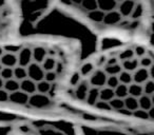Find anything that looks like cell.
I'll list each match as a JSON object with an SVG mask.
<instances>
[{
	"mask_svg": "<svg viewBox=\"0 0 154 135\" xmlns=\"http://www.w3.org/2000/svg\"><path fill=\"white\" fill-rule=\"evenodd\" d=\"M28 105L32 108H36V109H43L51 105V98L49 95L35 93L29 97Z\"/></svg>",
	"mask_w": 154,
	"mask_h": 135,
	"instance_id": "obj_1",
	"label": "cell"
},
{
	"mask_svg": "<svg viewBox=\"0 0 154 135\" xmlns=\"http://www.w3.org/2000/svg\"><path fill=\"white\" fill-rule=\"evenodd\" d=\"M108 76L106 75V73L103 72V69H98L96 71L93 72V74L91 75L90 79H89V84L91 88H96V89H103V87H106V82H107Z\"/></svg>",
	"mask_w": 154,
	"mask_h": 135,
	"instance_id": "obj_2",
	"label": "cell"
},
{
	"mask_svg": "<svg viewBox=\"0 0 154 135\" xmlns=\"http://www.w3.org/2000/svg\"><path fill=\"white\" fill-rule=\"evenodd\" d=\"M26 72H28L29 79L33 80V81L36 82V84L45 79V71L42 70L40 64L32 62V63L26 68Z\"/></svg>",
	"mask_w": 154,
	"mask_h": 135,
	"instance_id": "obj_3",
	"label": "cell"
},
{
	"mask_svg": "<svg viewBox=\"0 0 154 135\" xmlns=\"http://www.w3.org/2000/svg\"><path fill=\"white\" fill-rule=\"evenodd\" d=\"M151 69H143V68H138L134 73H132V79L133 84H139V86H143L145 82H147L148 80L152 79V73Z\"/></svg>",
	"mask_w": 154,
	"mask_h": 135,
	"instance_id": "obj_4",
	"label": "cell"
},
{
	"mask_svg": "<svg viewBox=\"0 0 154 135\" xmlns=\"http://www.w3.org/2000/svg\"><path fill=\"white\" fill-rule=\"evenodd\" d=\"M17 60H18V66H22V68H28L31 63L33 62L32 58V49L31 48H21L17 54Z\"/></svg>",
	"mask_w": 154,
	"mask_h": 135,
	"instance_id": "obj_5",
	"label": "cell"
},
{
	"mask_svg": "<svg viewBox=\"0 0 154 135\" xmlns=\"http://www.w3.org/2000/svg\"><path fill=\"white\" fill-rule=\"evenodd\" d=\"M136 2L135 1H131V0H126V1H122L118 2L116 11L122 15V17H129L132 14L133 10H134Z\"/></svg>",
	"mask_w": 154,
	"mask_h": 135,
	"instance_id": "obj_6",
	"label": "cell"
},
{
	"mask_svg": "<svg viewBox=\"0 0 154 135\" xmlns=\"http://www.w3.org/2000/svg\"><path fill=\"white\" fill-rule=\"evenodd\" d=\"M0 64L2 66V68H11L14 69L18 66V60L17 55L12 53H3V55L0 58Z\"/></svg>",
	"mask_w": 154,
	"mask_h": 135,
	"instance_id": "obj_7",
	"label": "cell"
},
{
	"mask_svg": "<svg viewBox=\"0 0 154 135\" xmlns=\"http://www.w3.org/2000/svg\"><path fill=\"white\" fill-rule=\"evenodd\" d=\"M90 88L91 87L88 81L82 80L79 84L75 87V90H74L75 97H76L77 99H79V100H86V97H87V95H88V92H89V90H90Z\"/></svg>",
	"mask_w": 154,
	"mask_h": 135,
	"instance_id": "obj_8",
	"label": "cell"
},
{
	"mask_svg": "<svg viewBox=\"0 0 154 135\" xmlns=\"http://www.w3.org/2000/svg\"><path fill=\"white\" fill-rule=\"evenodd\" d=\"M29 95H26V93L21 92V91H17V92L11 93L9 95V101L15 103V105H20V106H24L28 103L29 101Z\"/></svg>",
	"mask_w": 154,
	"mask_h": 135,
	"instance_id": "obj_9",
	"label": "cell"
},
{
	"mask_svg": "<svg viewBox=\"0 0 154 135\" xmlns=\"http://www.w3.org/2000/svg\"><path fill=\"white\" fill-rule=\"evenodd\" d=\"M19 90L21 91V92L26 93L29 96H31V95L36 93V82H34L33 80L26 78V79L19 82Z\"/></svg>",
	"mask_w": 154,
	"mask_h": 135,
	"instance_id": "obj_10",
	"label": "cell"
},
{
	"mask_svg": "<svg viewBox=\"0 0 154 135\" xmlns=\"http://www.w3.org/2000/svg\"><path fill=\"white\" fill-rule=\"evenodd\" d=\"M122 15L118 13L117 11H112L109 12V13L105 14V17H103V22L107 26H115V24H118L122 22Z\"/></svg>",
	"mask_w": 154,
	"mask_h": 135,
	"instance_id": "obj_11",
	"label": "cell"
},
{
	"mask_svg": "<svg viewBox=\"0 0 154 135\" xmlns=\"http://www.w3.org/2000/svg\"><path fill=\"white\" fill-rule=\"evenodd\" d=\"M48 57V51L42 47H36L32 49V58L33 62L37 64H41L43 60Z\"/></svg>",
	"mask_w": 154,
	"mask_h": 135,
	"instance_id": "obj_12",
	"label": "cell"
},
{
	"mask_svg": "<svg viewBox=\"0 0 154 135\" xmlns=\"http://www.w3.org/2000/svg\"><path fill=\"white\" fill-rule=\"evenodd\" d=\"M117 5L118 2L115 1V0H100V1H97L98 10L103 12L105 14L112 11H115L116 8H117Z\"/></svg>",
	"mask_w": 154,
	"mask_h": 135,
	"instance_id": "obj_13",
	"label": "cell"
},
{
	"mask_svg": "<svg viewBox=\"0 0 154 135\" xmlns=\"http://www.w3.org/2000/svg\"><path fill=\"white\" fill-rule=\"evenodd\" d=\"M122 70L128 73H134L137 69L139 68V63H138V59L137 58H132L130 60H126V61H122L120 63Z\"/></svg>",
	"mask_w": 154,
	"mask_h": 135,
	"instance_id": "obj_14",
	"label": "cell"
},
{
	"mask_svg": "<svg viewBox=\"0 0 154 135\" xmlns=\"http://www.w3.org/2000/svg\"><path fill=\"white\" fill-rule=\"evenodd\" d=\"M138 108L143 111L148 112L149 110L153 109V97L146 96V95H141L138 99Z\"/></svg>",
	"mask_w": 154,
	"mask_h": 135,
	"instance_id": "obj_15",
	"label": "cell"
},
{
	"mask_svg": "<svg viewBox=\"0 0 154 135\" xmlns=\"http://www.w3.org/2000/svg\"><path fill=\"white\" fill-rule=\"evenodd\" d=\"M114 97H115V94H114V90H112V89L103 87V89L99 90V100L109 103Z\"/></svg>",
	"mask_w": 154,
	"mask_h": 135,
	"instance_id": "obj_16",
	"label": "cell"
},
{
	"mask_svg": "<svg viewBox=\"0 0 154 135\" xmlns=\"http://www.w3.org/2000/svg\"><path fill=\"white\" fill-rule=\"evenodd\" d=\"M56 64H57V61H56L55 58L51 57V56H48L43 62L40 64L42 70L45 72H52V71H55V68H56Z\"/></svg>",
	"mask_w": 154,
	"mask_h": 135,
	"instance_id": "obj_17",
	"label": "cell"
},
{
	"mask_svg": "<svg viewBox=\"0 0 154 135\" xmlns=\"http://www.w3.org/2000/svg\"><path fill=\"white\" fill-rule=\"evenodd\" d=\"M98 100H99V89L90 88L88 95L86 97V101L88 103V105L94 106Z\"/></svg>",
	"mask_w": 154,
	"mask_h": 135,
	"instance_id": "obj_18",
	"label": "cell"
},
{
	"mask_svg": "<svg viewBox=\"0 0 154 135\" xmlns=\"http://www.w3.org/2000/svg\"><path fill=\"white\" fill-rule=\"evenodd\" d=\"M124 103H125V109L128 110L129 112L133 113L135 112L136 110H138V101H137L136 98L134 97H131V96H128L124 99Z\"/></svg>",
	"mask_w": 154,
	"mask_h": 135,
	"instance_id": "obj_19",
	"label": "cell"
},
{
	"mask_svg": "<svg viewBox=\"0 0 154 135\" xmlns=\"http://www.w3.org/2000/svg\"><path fill=\"white\" fill-rule=\"evenodd\" d=\"M103 70L107 76H118L120 74V72L122 71V68L120 66V63H117V64H114V66H105Z\"/></svg>",
	"mask_w": 154,
	"mask_h": 135,
	"instance_id": "obj_20",
	"label": "cell"
},
{
	"mask_svg": "<svg viewBox=\"0 0 154 135\" xmlns=\"http://www.w3.org/2000/svg\"><path fill=\"white\" fill-rule=\"evenodd\" d=\"M3 90L7 91L9 94L17 92V91H19V81H17V80L14 79V78L13 79L7 80V81H5V84H3Z\"/></svg>",
	"mask_w": 154,
	"mask_h": 135,
	"instance_id": "obj_21",
	"label": "cell"
},
{
	"mask_svg": "<svg viewBox=\"0 0 154 135\" xmlns=\"http://www.w3.org/2000/svg\"><path fill=\"white\" fill-rule=\"evenodd\" d=\"M13 74H14V79H16L17 81H22V80L28 78V72H26V68H22V66H17L16 68L13 69Z\"/></svg>",
	"mask_w": 154,
	"mask_h": 135,
	"instance_id": "obj_22",
	"label": "cell"
},
{
	"mask_svg": "<svg viewBox=\"0 0 154 135\" xmlns=\"http://www.w3.org/2000/svg\"><path fill=\"white\" fill-rule=\"evenodd\" d=\"M128 94L129 96L134 97V98L138 99L143 94V87L136 84H131L130 86H128Z\"/></svg>",
	"mask_w": 154,
	"mask_h": 135,
	"instance_id": "obj_23",
	"label": "cell"
},
{
	"mask_svg": "<svg viewBox=\"0 0 154 135\" xmlns=\"http://www.w3.org/2000/svg\"><path fill=\"white\" fill-rule=\"evenodd\" d=\"M132 58H135V56H134L133 49H131V48L122 50V52L118 53V56H117L118 61H120V62L126 61V60H130V59H132Z\"/></svg>",
	"mask_w": 154,
	"mask_h": 135,
	"instance_id": "obj_24",
	"label": "cell"
},
{
	"mask_svg": "<svg viewBox=\"0 0 154 135\" xmlns=\"http://www.w3.org/2000/svg\"><path fill=\"white\" fill-rule=\"evenodd\" d=\"M51 84L47 82L45 80H41V81L37 82L36 84V93L38 94H43V95H48V93L51 90Z\"/></svg>",
	"mask_w": 154,
	"mask_h": 135,
	"instance_id": "obj_25",
	"label": "cell"
},
{
	"mask_svg": "<svg viewBox=\"0 0 154 135\" xmlns=\"http://www.w3.org/2000/svg\"><path fill=\"white\" fill-rule=\"evenodd\" d=\"M117 78H118V81H119V84H125V86H130L131 84H133L132 74L128 73V72L124 71V70L120 72V74L117 76Z\"/></svg>",
	"mask_w": 154,
	"mask_h": 135,
	"instance_id": "obj_26",
	"label": "cell"
},
{
	"mask_svg": "<svg viewBox=\"0 0 154 135\" xmlns=\"http://www.w3.org/2000/svg\"><path fill=\"white\" fill-rule=\"evenodd\" d=\"M114 94H115L116 98L125 99L126 97L129 96V94H128V86H125V84H119L117 86V88L114 90Z\"/></svg>",
	"mask_w": 154,
	"mask_h": 135,
	"instance_id": "obj_27",
	"label": "cell"
},
{
	"mask_svg": "<svg viewBox=\"0 0 154 135\" xmlns=\"http://www.w3.org/2000/svg\"><path fill=\"white\" fill-rule=\"evenodd\" d=\"M143 94L146 95V96L149 97H153L154 95V82L152 79L148 80L147 82L143 84Z\"/></svg>",
	"mask_w": 154,
	"mask_h": 135,
	"instance_id": "obj_28",
	"label": "cell"
},
{
	"mask_svg": "<svg viewBox=\"0 0 154 135\" xmlns=\"http://www.w3.org/2000/svg\"><path fill=\"white\" fill-rule=\"evenodd\" d=\"M139 68H143V69H150L153 66V59L150 56H143V57L139 58L138 59Z\"/></svg>",
	"mask_w": 154,
	"mask_h": 135,
	"instance_id": "obj_29",
	"label": "cell"
},
{
	"mask_svg": "<svg viewBox=\"0 0 154 135\" xmlns=\"http://www.w3.org/2000/svg\"><path fill=\"white\" fill-rule=\"evenodd\" d=\"M82 7L84 8L86 11H88L89 13L95 11V10H98L96 0H84L82 2Z\"/></svg>",
	"mask_w": 154,
	"mask_h": 135,
	"instance_id": "obj_30",
	"label": "cell"
},
{
	"mask_svg": "<svg viewBox=\"0 0 154 135\" xmlns=\"http://www.w3.org/2000/svg\"><path fill=\"white\" fill-rule=\"evenodd\" d=\"M88 16L92 21L94 22H103V17H105V13L99 10H95L93 12H90L88 13Z\"/></svg>",
	"mask_w": 154,
	"mask_h": 135,
	"instance_id": "obj_31",
	"label": "cell"
},
{
	"mask_svg": "<svg viewBox=\"0 0 154 135\" xmlns=\"http://www.w3.org/2000/svg\"><path fill=\"white\" fill-rule=\"evenodd\" d=\"M109 105H110V107H111V110H115V111H119V110L125 108L124 99L116 98V97H114L112 100L109 101Z\"/></svg>",
	"mask_w": 154,
	"mask_h": 135,
	"instance_id": "obj_32",
	"label": "cell"
},
{
	"mask_svg": "<svg viewBox=\"0 0 154 135\" xmlns=\"http://www.w3.org/2000/svg\"><path fill=\"white\" fill-rule=\"evenodd\" d=\"M0 77L2 78L3 81L13 79L14 78L13 69H11V68H2L1 71H0Z\"/></svg>",
	"mask_w": 154,
	"mask_h": 135,
	"instance_id": "obj_33",
	"label": "cell"
},
{
	"mask_svg": "<svg viewBox=\"0 0 154 135\" xmlns=\"http://www.w3.org/2000/svg\"><path fill=\"white\" fill-rule=\"evenodd\" d=\"M94 71L95 70H94V66H93V63L88 62V63H85L84 66H82L79 73L82 76H88V75H92Z\"/></svg>",
	"mask_w": 154,
	"mask_h": 135,
	"instance_id": "obj_34",
	"label": "cell"
},
{
	"mask_svg": "<svg viewBox=\"0 0 154 135\" xmlns=\"http://www.w3.org/2000/svg\"><path fill=\"white\" fill-rule=\"evenodd\" d=\"M118 84H119V81H118L117 76H108L107 82H106V87H107V88L115 90Z\"/></svg>",
	"mask_w": 154,
	"mask_h": 135,
	"instance_id": "obj_35",
	"label": "cell"
},
{
	"mask_svg": "<svg viewBox=\"0 0 154 135\" xmlns=\"http://www.w3.org/2000/svg\"><path fill=\"white\" fill-rule=\"evenodd\" d=\"M133 52H134V56L137 59H139V58L147 55V50H146V48L143 47V45H136V47L133 49Z\"/></svg>",
	"mask_w": 154,
	"mask_h": 135,
	"instance_id": "obj_36",
	"label": "cell"
},
{
	"mask_svg": "<svg viewBox=\"0 0 154 135\" xmlns=\"http://www.w3.org/2000/svg\"><path fill=\"white\" fill-rule=\"evenodd\" d=\"M56 79H57V74L55 73L54 71L52 72H45V79L47 82H49V84H54V82L56 81Z\"/></svg>",
	"mask_w": 154,
	"mask_h": 135,
	"instance_id": "obj_37",
	"label": "cell"
},
{
	"mask_svg": "<svg viewBox=\"0 0 154 135\" xmlns=\"http://www.w3.org/2000/svg\"><path fill=\"white\" fill-rule=\"evenodd\" d=\"M82 81V75H80L79 72H75L70 78V84H72L73 87H76L77 84Z\"/></svg>",
	"mask_w": 154,
	"mask_h": 135,
	"instance_id": "obj_38",
	"label": "cell"
},
{
	"mask_svg": "<svg viewBox=\"0 0 154 135\" xmlns=\"http://www.w3.org/2000/svg\"><path fill=\"white\" fill-rule=\"evenodd\" d=\"M141 14H143V9H141V5H138V3L136 2V5H135L134 10H133L132 14H131L130 17L133 18V19H137L138 17H140Z\"/></svg>",
	"mask_w": 154,
	"mask_h": 135,
	"instance_id": "obj_39",
	"label": "cell"
},
{
	"mask_svg": "<svg viewBox=\"0 0 154 135\" xmlns=\"http://www.w3.org/2000/svg\"><path fill=\"white\" fill-rule=\"evenodd\" d=\"M132 115L135 116L136 118H140V119H150L149 115H148V112L143 111V110H140V109H138L135 112H133Z\"/></svg>",
	"mask_w": 154,
	"mask_h": 135,
	"instance_id": "obj_40",
	"label": "cell"
},
{
	"mask_svg": "<svg viewBox=\"0 0 154 135\" xmlns=\"http://www.w3.org/2000/svg\"><path fill=\"white\" fill-rule=\"evenodd\" d=\"M94 106L99 110H103V111H111V107H110L109 103H106V101L98 100Z\"/></svg>",
	"mask_w": 154,
	"mask_h": 135,
	"instance_id": "obj_41",
	"label": "cell"
},
{
	"mask_svg": "<svg viewBox=\"0 0 154 135\" xmlns=\"http://www.w3.org/2000/svg\"><path fill=\"white\" fill-rule=\"evenodd\" d=\"M21 50V47H19V45H11V47H5L3 48V51L5 52V53H12V54H16L18 53V52Z\"/></svg>",
	"mask_w": 154,
	"mask_h": 135,
	"instance_id": "obj_42",
	"label": "cell"
},
{
	"mask_svg": "<svg viewBox=\"0 0 154 135\" xmlns=\"http://www.w3.org/2000/svg\"><path fill=\"white\" fill-rule=\"evenodd\" d=\"M9 93L3 89H0V103H7L9 101Z\"/></svg>",
	"mask_w": 154,
	"mask_h": 135,
	"instance_id": "obj_43",
	"label": "cell"
},
{
	"mask_svg": "<svg viewBox=\"0 0 154 135\" xmlns=\"http://www.w3.org/2000/svg\"><path fill=\"white\" fill-rule=\"evenodd\" d=\"M117 63H119V61H118V59H117V57H110V58H108L107 59V61H106V64L105 66H114V64H117Z\"/></svg>",
	"mask_w": 154,
	"mask_h": 135,
	"instance_id": "obj_44",
	"label": "cell"
},
{
	"mask_svg": "<svg viewBox=\"0 0 154 135\" xmlns=\"http://www.w3.org/2000/svg\"><path fill=\"white\" fill-rule=\"evenodd\" d=\"M117 112L124 114V115H132V113H131V112H129L128 110H126L125 108H124V109H122V110H119V111H117Z\"/></svg>",
	"mask_w": 154,
	"mask_h": 135,
	"instance_id": "obj_45",
	"label": "cell"
},
{
	"mask_svg": "<svg viewBox=\"0 0 154 135\" xmlns=\"http://www.w3.org/2000/svg\"><path fill=\"white\" fill-rule=\"evenodd\" d=\"M3 84H5V81L2 80V78L0 77V89H3Z\"/></svg>",
	"mask_w": 154,
	"mask_h": 135,
	"instance_id": "obj_46",
	"label": "cell"
},
{
	"mask_svg": "<svg viewBox=\"0 0 154 135\" xmlns=\"http://www.w3.org/2000/svg\"><path fill=\"white\" fill-rule=\"evenodd\" d=\"M3 53H5V51H3V48L0 47V58H1V56L3 55Z\"/></svg>",
	"mask_w": 154,
	"mask_h": 135,
	"instance_id": "obj_47",
	"label": "cell"
},
{
	"mask_svg": "<svg viewBox=\"0 0 154 135\" xmlns=\"http://www.w3.org/2000/svg\"><path fill=\"white\" fill-rule=\"evenodd\" d=\"M3 5H5V1H2V0H0V8H2Z\"/></svg>",
	"mask_w": 154,
	"mask_h": 135,
	"instance_id": "obj_48",
	"label": "cell"
},
{
	"mask_svg": "<svg viewBox=\"0 0 154 135\" xmlns=\"http://www.w3.org/2000/svg\"><path fill=\"white\" fill-rule=\"evenodd\" d=\"M1 69H2V66H1V64H0V71H1Z\"/></svg>",
	"mask_w": 154,
	"mask_h": 135,
	"instance_id": "obj_49",
	"label": "cell"
}]
</instances>
